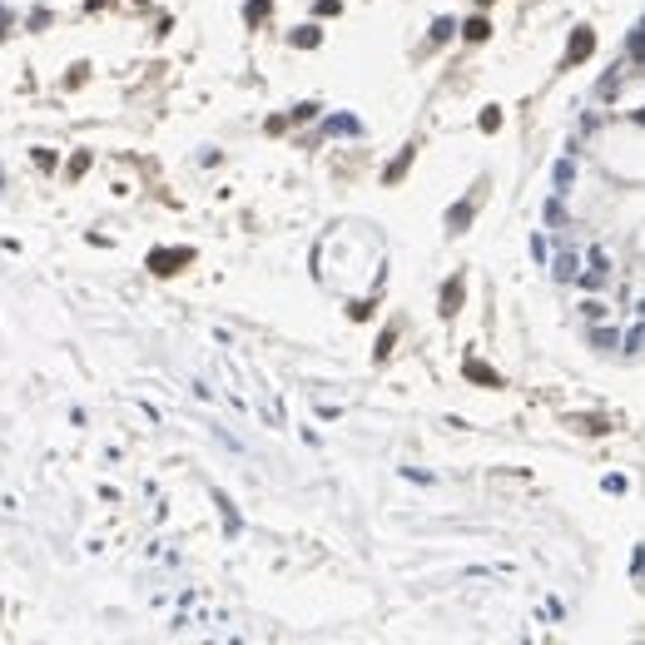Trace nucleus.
<instances>
[{
    "label": "nucleus",
    "mask_w": 645,
    "mask_h": 645,
    "mask_svg": "<svg viewBox=\"0 0 645 645\" xmlns=\"http://www.w3.org/2000/svg\"><path fill=\"white\" fill-rule=\"evenodd\" d=\"M556 278H576V258H571V253L556 258Z\"/></svg>",
    "instance_id": "9d476101"
},
{
    "label": "nucleus",
    "mask_w": 645,
    "mask_h": 645,
    "mask_svg": "<svg viewBox=\"0 0 645 645\" xmlns=\"http://www.w3.org/2000/svg\"><path fill=\"white\" fill-rule=\"evenodd\" d=\"M590 343H596V348H616V333H611V328H601V333L590 338Z\"/></svg>",
    "instance_id": "dca6fc26"
},
{
    "label": "nucleus",
    "mask_w": 645,
    "mask_h": 645,
    "mask_svg": "<svg viewBox=\"0 0 645 645\" xmlns=\"http://www.w3.org/2000/svg\"><path fill=\"white\" fill-rule=\"evenodd\" d=\"M407 164H412V149H402V154H397V164L388 169V184H392V179H402V169H407Z\"/></svg>",
    "instance_id": "9b49d317"
},
{
    "label": "nucleus",
    "mask_w": 645,
    "mask_h": 645,
    "mask_svg": "<svg viewBox=\"0 0 645 645\" xmlns=\"http://www.w3.org/2000/svg\"><path fill=\"white\" fill-rule=\"evenodd\" d=\"M625 353H645V328H635V333L625 338Z\"/></svg>",
    "instance_id": "4468645a"
},
{
    "label": "nucleus",
    "mask_w": 645,
    "mask_h": 645,
    "mask_svg": "<svg viewBox=\"0 0 645 645\" xmlns=\"http://www.w3.org/2000/svg\"><path fill=\"white\" fill-rule=\"evenodd\" d=\"M551 179H556V194H566V189L576 184V164H571V159H561V164L551 169Z\"/></svg>",
    "instance_id": "20e7f679"
},
{
    "label": "nucleus",
    "mask_w": 645,
    "mask_h": 645,
    "mask_svg": "<svg viewBox=\"0 0 645 645\" xmlns=\"http://www.w3.org/2000/svg\"><path fill=\"white\" fill-rule=\"evenodd\" d=\"M189 258H194L189 248H159V253H149V268H154V274H174V268L189 263Z\"/></svg>",
    "instance_id": "f257e3e1"
},
{
    "label": "nucleus",
    "mask_w": 645,
    "mask_h": 645,
    "mask_svg": "<svg viewBox=\"0 0 645 645\" xmlns=\"http://www.w3.org/2000/svg\"><path fill=\"white\" fill-rule=\"evenodd\" d=\"M0 25H6V10H0Z\"/></svg>",
    "instance_id": "a211bd4d"
},
{
    "label": "nucleus",
    "mask_w": 645,
    "mask_h": 645,
    "mask_svg": "<svg viewBox=\"0 0 645 645\" xmlns=\"http://www.w3.org/2000/svg\"><path fill=\"white\" fill-rule=\"evenodd\" d=\"M457 303H462V278H452V283L442 288V318H452V313H457Z\"/></svg>",
    "instance_id": "39448f33"
},
{
    "label": "nucleus",
    "mask_w": 645,
    "mask_h": 645,
    "mask_svg": "<svg viewBox=\"0 0 645 645\" xmlns=\"http://www.w3.org/2000/svg\"><path fill=\"white\" fill-rule=\"evenodd\" d=\"M462 372H467L472 383H481V388H502V378H497V372H492L487 362H476V357H467V367H462Z\"/></svg>",
    "instance_id": "7ed1b4c3"
},
{
    "label": "nucleus",
    "mask_w": 645,
    "mask_h": 645,
    "mask_svg": "<svg viewBox=\"0 0 645 645\" xmlns=\"http://www.w3.org/2000/svg\"><path fill=\"white\" fill-rule=\"evenodd\" d=\"M462 30H467V40H487V35H492V25H487V20H481V15H476V20H467Z\"/></svg>",
    "instance_id": "1a4fd4ad"
},
{
    "label": "nucleus",
    "mask_w": 645,
    "mask_h": 645,
    "mask_svg": "<svg viewBox=\"0 0 645 645\" xmlns=\"http://www.w3.org/2000/svg\"><path fill=\"white\" fill-rule=\"evenodd\" d=\"M293 45H303V50H313V45H318V30H313V25H308V30H298V35H293Z\"/></svg>",
    "instance_id": "ddd939ff"
},
{
    "label": "nucleus",
    "mask_w": 645,
    "mask_h": 645,
    "mask_svg": "<svg viewBox=\"0 0 645 645\" xmlns=\"http://www.w3.org/2000/svg\"><path fill=\"white\" fill-rule=\"evenodd\" d=\"M452 30H457V25H452V20H437V25H432V45H442V40H447V35H452Z\"/></svg>",
    "instance_id": "f8f14e48"
},
{
    "label": "nucleus",
    "mask_w": 645,
    "mask_h": 645,
    "mask_svg": "<svg viewBox=\"0 0 645 645\" xmlns=\"http://www.w3.org/2000/svg\"><path fill=\"white\" fill-rule=\"evenodd\" d=\"M322 129H328V134H362V125H357V120H348V115H338V120H328V125H322Z\"/></svg>",
    "instance_id": "6e6552de"
},
{
    "label": "nucleus",
    "mask_w": 645,
    "mask_h": 645,
    "mask_svg": "<svg viewBox=\"0 0 645 645\" xmlns=\"http://www.w3.org/2000/svg\"><path fill=\"white\" fill-rule=\"evenodd\" d=\"M243 15H248V20H263V15H268V0H248Z\"/></svg>",
    "instance_id": "2eb2a0df"
},
{
    "label": "nucleus",
    "mask_w": 645,
    "mask_h": 645,
    "mask_svg": "<svg viewBox=\"0 0 645 645\" xmlns=\"http://www.w3.org/2000/svg\"><path fill=\"white\" fill-rule=\"evenodd\" d=\"M625 50H630V60H640V65H645V25H635V30H630Z\"/></svg>",
    "instance_id": "0eeeda50"
},
{
    "label": "nucleus",
    "mask_w": 645,
    "mask_h": 645,
    "mask_svg": "<svg viewBox=\"0 0 645 645\" xmlns=\"http://www.w3.org/2000/svg\"><path fill=\"white\" fill-rule=\"evenodd\" d=\"M467 224H472V204H457V208L447 213V229H452V234H462Z\"/></svg>",
    "instance_id": "423d86ee"
},
{
    "label": "nucleus",
    "mask_w": 645,
    "mask_h": 645,
    "mask_svg": "<svg viewBox=\"0 0 645 645\" xmlns=\"http://www.w3.org/2000/svg\"><path fill=\"white\" fill-rule=\"evenodd\" d=\"M476 6H492V0H476Z\"/></svg>",
    "instance_id": "f3484780"
},
{
    "label": "nucleus",
    "mask_w": 645,
    "mask_h": 645,
    "mask_svg": "<svg viewBox=\"0 0 645 645\" xmlns=\"http://www.w3.org/2000/svg\"><path fill=\"white\" fill-rule=\"evenodd\" d=\"M590 50H596V35H590V30L581 25V30L571 35V50H566V65H576V60H586V55H590Z\"/></svg>",
    "instance_id": "f03ea898"
}]
</instances>
